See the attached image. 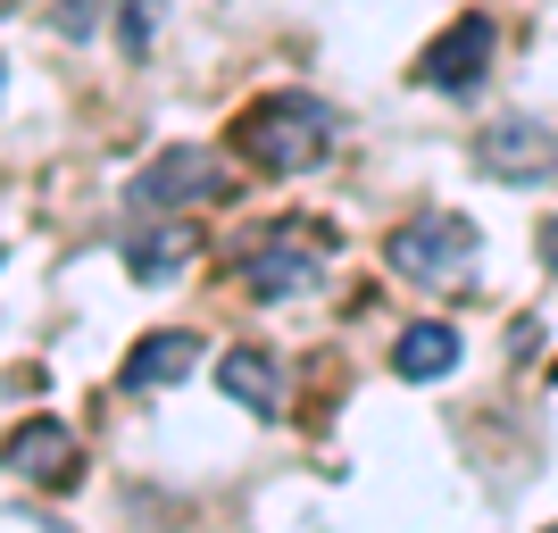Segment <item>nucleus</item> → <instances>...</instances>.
I'll return each instance as SVG.
<instances>
[{
    "label": "nucleus",
    "mask_w": 558,
    "mask_h": 533,
    "mask_svg": "<svg viewBox=\"0 0 558 533\" xmlns=\"http://www.w3.org/2000/svg\"><path fill=\"white\" fill-rule=\"evenodd\" d=\"M233 150L258 175H308L333 150V109L317 93H258L251 109L233 117Z\"/></svg>",
    "instance_id": "f257e3e1"
},
{
    "label": "nucleus",
    "mask_w": 558,
    "mask_h": 533,
    "mask_svg": "<svg viewBox=\"0 0 558 533\" xmlns=\"http://www.w3.org/2000/svg\"><path fill=\"white\" fill-rule=\"evenodd\" d=\"M342 251V233L317 226V217H276V226H258L242 242V283H251L258 301H301L326 283V258Z\"/></svg>",
    "instance_id": "f03ea898"
},
{
    "label": "nucleus",
    "mask_w": 558,
    "mask_h": 533,
    "mask_svg": "<svg viewBox=\"0 0 558 533\" xmlns=\"http://www.w3.org/2000/svg\"><path fill=\"white\" fill-rule=\"evenodd\" d=\"M384 267L409 283H425V292H442V283H459L466 267H475V226L450 209H417L409 226H392V242H384Z\"/></svg>",
    "instance_id": "7ed1b4c3"
},
{
    "label": "nucleus",
    "mask_w": 558,
    "mask_h": 533,
    "mask_svg": "<svg viewBox=\"0 0 558 533\" xmlns=\"http://www.w3.org/2000/svg\"><path fill=\"white\" fill-rule=\"evenodd\" d=\"M192 201H226V167H217V150H192V142L159 150V159L134 167V184H125V209H134V217H175V209H192Z\"/></svg>",
    "instance_id": "20e7f679"
},
{
    "label": "nucleus",
    "mask_w": 558,
    "mask_h": 533,
    "mask_svg": "<svg viewBox=\"0 0 558 533\" xmlns=\"http://www.w3.org/2000/svg\"><path fill=\"white\" fill-rule=\"evenodd\" d=\"M475 167L500 175V184H542V175H558V125H542V117H500V125L475 134Z\"/></svg>",
    "instance_id": "39448f33"
},
{
    "label": "nucleus",
    "mask_w": 558,
    "mask_h": 533,
    "mask_svg": "<svg viewBox=\"0 0 558 533\" xmlns=\"http://www.w3.org/2000/svg\"><path fill=\"white\" fill-rule=\"evenodd\" d=\"M484 68H492V17H459L442 43L417 59V84L425 93H475Z\"/></svg>",
    "instance_id": "423d86ee"
},
{
    "label": "nucleus",
    "mask_w": 558,
    "mask_h": 533,
    "mask_svg": "<svg viewBox=\"0 0 558 533\" xmlns=\"http://www.w3.org/2000/svg\"><path fill=\"white\" fill-rule=\"evenodd\" d=\"M0 467H17L25 484H75V434L59 417H25L17 434H9V450H0Z\"/></svg>",
    "instance_id": "0eeeda50"
},
{
    "label": "nucleus",
    "mask_w": 558,
    "mask_h": 533,
    "mask_svg": "<svg viewBox=\"0 0 558 533\" xmlns=\"http://www.w3.org/2000/svg\"><path fill=\"white\" fill-rule=\"evenodd\" d=\"M217 384H226V400L233 409H251V417H267L276 425L283 417V359L276 350H226V359H217Z\"/></svg>",
    "instance_id": "6e6552de"
},
{
    "label": "nucleus",
    "mask_w": 558,
    "mask_h": 533,
    "mask_svg": "<svg viewBox=\"0 0 558 533\" xmlns=\"http://www.w3.org/2000/svg\"><path fill=\"white\" fill-rule=\"evenodd\" d=\"M201 367V334L192 325H167V334H142L125 350V392H159V384H184Z\"/></svg>",
    "instance_id": "1a4fd4ad"
},
{
    "label": "nucleus",
    "mask_w": 558,
    "mask_h": 533,
    "mask_svg": "<svg viewBox=\"0 0 558 533\" xmlns=\"http://www.w3.org/2000/svg\"><path fill=\"white\" fill-rule=\"evenodd\" d=\"M392 367H400V384H434V375H450L459 367V325H409L392 342Z\"/></svg>",
    "instance_id": "9d476101"
},
{
    "label": "nucleus",
    "mask_w": 558,
    "mask_h": 533,
    "mask_svg": "<svg viewBox=\"0 0 558 533\" xmlns=\"http://www.w3.org/2000/svg\"><path fill=\"white\" fill-rule=\"evenodd\" d=\"M192 258V233H134V242H125V267H134L142 283H175V267H184Z\"/></svg>",
    "instance_id": "9b49d317"
},
{
    "label": "nucleus",
    "mask_w": 558,
    "mask_h": 533,
    "mask_svg": "<svg viewBox=\"0 0 558 533\" xmlns=\"http://www.w3.org/2000/svg\"><path fill=\"white\" fill-rule=\"evenodd\" d=\"M150 25H159V0H125V9H117V43L142 50V43H150Z\"/></svg>",
    "instance_id": "f8f14e48"
},
{
    "label": "nucleus",
    "mask_w": 558,
    "mask_h": 533,
    "mask_svg": "<svg viewBox=\"0 0 558 533\" xmlns=\"http://www.w3.org/2000/svg\"><path fill=\"white\" fill-rule=\"evenodd\" d=\"M542 267H558V217H542Z\"/></svg>",
    "instance_id": "ddd939ff"
},
{
    "label": "nucleus",
    "mask_w": 558,
    "mask_h": 533,
    "mask_svg": "<svg viewBox=\"0 0 558 533\" xmlns=\"http://www.w3.org/2000/svg\"><path fill=\"white\" fill-rule=\"evenodd\" d=\"M9 9H17V0H9Z\"/></svg>",
    "instance_id": "4468645a"
},
{
    "label": "nucleus",
    "mask_w": 558,
    "mask_h": 533,
    "mask_svg": "<svg viewBox=\"0 0 558 533\" xmlns=\"http://www.w3.org/2000/svg\"><path fill=\"white\" fill-rule=\"evenodd\" d=\"M550 533H558V525H550Z\"/></svg>",
    "instance_id": "2eb2a0df"
}]
</instances>
